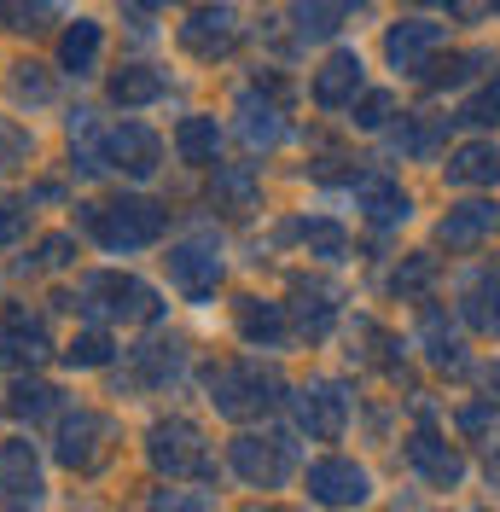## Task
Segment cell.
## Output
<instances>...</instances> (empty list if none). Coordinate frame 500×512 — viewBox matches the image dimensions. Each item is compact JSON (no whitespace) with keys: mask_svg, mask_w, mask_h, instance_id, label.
<instances>
[{"mask_svg":"<svg viewBox=\"0 0 500 512\" xmlns=\"http://www.w3.org/2000/svg\"><path fill=\"white\" fill-rule=\"evenodd\" d=\"M59 309H76V315L99 320V326H152L163 320V297H157L146 280L134 274H117V268H99V274H82L70 291L53 297Z\"/></svg>","mask_w":500,"mask_h":512,"instance_id":"cell-1","label":"cell"},{"mask_svg":"<svg viewBox=\"0 0 500 512\" xmlns=\"http://www.w3.org/2000/svg\"><path fill=\"white\" fill-rule=\"evenodd\" d=\"M76 222L88 227L105 251H146V245L163 239L169 210L152 204V198H111V204H82Z\"/></svg>","mask_w":500,"mask_h":512,"instance_id":"cell-2","label":"cell"},{"mask_svg":"<svg viewBox=\"0 0 500 512\" xmlns=\"http://www.w3.org/2000/svg\"><path fill=\"white\" fill-rule=\"evenodd\" d=\"M285 396V379L262 361H227L210 373V408L221 419H250V414H268L274 402Z\"/></svg>","mask_w":500,"mask_h":512,"instance_id":"cell-3","label":"cell"},{"mask_svg":"<svg viewBox=\"0 0 500 512\" xmlns=\"http://www.w3.org/2000/svg\"><path fill=\"white\" fill-rule=\"evenodd\" d=\"M146 460H152L157 478H216L210 443L192 419H157L146 431Z\"/></svg>","mask_w":500,"mask_h":512,"instance_id":"cell-4","label":"cell"},{"mask_svg":"<svg viewBox=\"0 0 500 512\" xmlns=\"http://www.w3.org/2000/svg\"><path fill=\"white\" fill-rule=\"evenodd\" d=\"M163 268H169V280H175L181 297H192V303L216 297V286H221V239L210 233V227H198V233H187V239L169 245Z\"/></svg>","mask_w":500,"mask_h":512,"instance_id":"cell-5","label":"cell"},{"mask_svg":"<svg viewBox=\"0 0 500 512\" xmlns=\"http://www.w3.org/2000/svg\"><path fill=\"white\" fill-rule=\"evenodd\" d=\"M117 443V425L94 408H76V414H59V437H53V454H59V466L70 472H94L99 460L111 454Z\"/></svg>","mask_w":500,"mask_h":512,"instance_id":"cell-6","label":"cell"},{"mask_svg":"<svg viewBox=\"0 0 500 512\" xmlns=\"http://www.w3.org/2000/svg\"><path fill=\"white\" fill-rule=\"evenodd\" d=\"M291 437H256V431H239L227 443V466L250 483V489H280L291 478Z\"/></svg>","mask_w":500,"mask_h":512,"instance_id":"cell-7","label":"cell"},{"mask_svg":"<svg viewBox=\"0 0 500 512\" xmlns=\"http://www.w3.org/2000/svg\"><path fill=\"white\" fill-rule=\"evenodd\" d=\"M303 495L314 507H361L373 495V478H367V466H355L344 454H326L303 472Z\"/></svg>","mask_w":500,"mask_h":512,"instance_id":"cell-8","label":"cell"},{"mask_svg":"<svg viewBox=\"0 0 500 512\" xmlns=\"http://www.w3.org/2000/svg\"><path fill=\"white\" fill-rule=\"evenodd\" d=\"M291 414H297V431H309L320 443H338L349 425V390L338 379H314L291 396Z\"/></svg>","mask_w":500,"mask_h":512,"instance_id":"cell-9","label":"cell"},{"mask_svg":"<svg viewBox=\"0 0 500 512\" xmlns=\"http://www.w3.org/2000/svg\"><path fill=\"white\" fill-rule=\"evenodd\" d=\"M181 47H187L192 59H204V64L227 59V53L239 47V12H233L227 0L192 6V12H187V24H181Z\"/></svg>","mask_w":500,"mask_h":512,"instance_id":"cell-10","label":"cell"},{"mask_svg":"<svg viewBox=\"0 0 500 512\" xmlns=\"http://www.w3.org/2000/svg\"><path fill=\"white\" fill-rule=\"evenodd\" d=\"M99 152H105L111 169H123V175H134V181H146V175H157V163H163V140H157L146 123H117V128L99 134Z\"/></svg>","mask_w":500,"mask_h":512,"instance_id":"cell-11","label":"cell"},{"mask_svg":"<svg viewBox=\"0 0 500 512\" xmlns=\"http://www.w3.org/2000/svg\"><path fill=\"white\" fill-rule=\"evenodd\" d=\"M53 355V338H47V320L24 309V303H6L0 309V361H12V367H24V361H47Z\"/></svg>","mask_w":500,"mask_h":512,"instance_id":"cell-12","label":"cell"},{"mask_svg":"<svg viewBox=\"0 0 500 512\" xmlns=\"http://www.w3.org/2000/svg\"><path fill=\"white\" fill-rule=\"evenodd\" d=\"M47 495V478H41V460H35V443L24 437H12V443H0V501H12V507H30Z\"/></svg>","mask_w":500,"mask_h":512,"instance_id":"cell-13","label":"cell"},{"mask_svg":"<svg viewBox=\"0 0 500 512\" xmlns=\"http://www.w3.org/2000/svg\"><path fill=\"white\" fill-rule=\"evenodd\" d=\"M285 315H291V332H297V338L320 344V338L332 332V320H338V291L326 286V280H297Z\"/></svg>","mask_w":500,"mask_h":512,"instance_id":"cell-14","label":"cell"},{"mask_svg":"<svg viewBox=\"0 0 500 512\" xmlns=\"http://www.w3.org/2000/svg\"><path fill=\"white\" fill-rule=\"evenodd\" d=\"M407 466L431 483V489H454V483L466 478L460 448L448 443V437H437V431H413V437H407Z\"/></svg>","mask_w":500,"mask_h":512,"instance_id":"cell-15","label":"cell"},{"mask_svg":"<svg viewBox=\"0 0 500 512\" xmlns=\"http://www.w3.org/2000/svg\"><path fill=\"white\" fill-rule=\"evenodd\" d=\"M239 338H245L250 350H280L285 338H291V315H285V303H268V297H239Z\"/></svg>","mask_w":500,"mask_h":512,"instance_id":"cell-16","label":"cell"},{"mask_svg":"<svg viewBox=\"0 0 500 512\" xmlns=\"http://www.w3.org/2000/svg\"><path fill=\"white\" fill-rule=\"evenodd\" d=\"M437 47H442V24H431V18L390 24V35H384V53H390L396 70H425V59H431Z\"/></svg>","mask_w":500,"mask_h":512,"instance_id":"cell-17","label":"cell"},{"mask_svg":"<svg viewBox=\"0 0 500 512\" xmlns=\"http://www.w3.org/2000/svg\"><path fill=\"white\" fill-rule=\"evenodd\" d=\"M355 99H361V59L355 53H332L314 70V105L320 111H344Z\"/></svg>","mask_w":500,"mask_h":512,"instance_id":"cell-18","label":"cell"},{"mask_svg":"<svg viewBox=\"0 0 500 512\" xmlns=\"http://www.w3.org/2000/svg\"><path fill=\"white\" fill-rule=\"evenodd\" d=\"M233 117H239V140H245L250 152H274V146L285 140V117H280V105L256 99V88H245V94H239Z\"/></svg>","mask_w":500,"mask_h":512,"instance_id":"cell-19","label":"cell"},{"mask_svg":"<svg viewBox=\"0 0 500 512\" xmlns=\"http://www.w3.org/2000/svg\"><path fill=\"white\" fill-rule=\"evenodd\" d=\"M500 233V204H460V210H448L437 227V239L448 251H466V245H483V239H495Z\"/></svg>","mask_w":500,"mask_h":512,"instance_id":"cell-20","label":"cell"},{"mask_svg":"<svg viewBox=\"0 0 500 512\" xmlns=\"http://www.w3.org/2000/svg\"><path fill=\"white\" fill-rule=\"evenodd\" d=\"M181 367H187V344H181V338H152V344L134 350V384H146V390L175 384Z\"/></svg>","mask_w":500,"mask_h":512,"instance_id":"cell-21","label":"cell"},{"mask_svg":"<svg viewBox=\"0 0 500 512\" xmlns=\"http://www.w3.org/2000/svg\"><path fill=\"white\" fill-rule=\"evenodd\" d=\"M256 198H262V181H256L250 163H216V181H210V204L216 210L245 216V210H256Z\"/></svg>","mask_w":500,"mask_h":512,"instance_id":"cell-22","label":"cell"},{"mask_svg":"<svg viewBox=\"0 0 500 512\" xmlns=\"http://www.w3.org/2000/svg\"><path fill=\"white\" fill-rule=\"evenodd\" d=\"M99 53H105V30H99L94 18H76V24L59 35V64L70 76H94Z\"/></svg>","mask_w":500,"mask_h":512,"instance_id":"cell-23","label":"cell"},{"mask_svg":"<svg viewBox=\"0 0 500 512\" xmlns=\"http://www.w3.org/2000/svg\"><path fill=\"white\" fill-rule=\"evenodd\" d=\"M448 181L454 187H495L500 181V146L495 140H471L448 158Z\"/></svg>","mask_w":500,"mask_h":512,"instance_id":"cell-24","label":"cell"},{"mask_svg":"<svg viewBox=\"0 0 500 512\" xmlns=\"http://www.w3.org/2000/svg\"><path fill=\"white\" fill-rule=\"evenodd\" d=\"M163 88H169V76H163V70H152V64H123V70L111 76V105L140 111V105L163 99Z\"/></svg>","mask_w":500,"mask_h":512,"instance_id":"cell-25","label":"cell"},{"mask_svg":"<svg viewBox=\"0 0 500 512\" xmlns=\"http://www.w3.org/2000/svg\"><path fill=\"white\" fill-rule=\"evenodd\" d=\"M355 204H361V210H367L378 227L407 222V210H413V204H407V192L396 187V181H384V175H367V181L355 187Z\"/></svg>","mask_w":500,"mask_h":512,"instance_id":"cell-26","label":"cell"},{"mask_svg":"<svg viewBox=\"0 0 500 512\" xmlns=\"http://www.w3.org/2000/svg\"><path fill=\"white\" fill-rule=\"evenodd\" d=\"M216 152H221V123L216 117H204V111L181 117V128H175V158L181 163H216Z\"/></svg>","mask_w":500,"mask_h":512,"instance_id":"cell-27","label":"cell"},{"mask_svg":"<svg viewBox=\"0 0 500 512\" xmlns=\"http://www.w3.org/2000/svg\"><path fill=\"white\" fill-rule=\"evenodd\" d=\"M349 6H355V0H297V6H291L297 35H303V41H326V35L349 18Z\"/></svg>","mask_w":500,"mask_h":512,"instance_id":"cell-28","label":"cell"},{"mask_svg":"<svg viewBox=\"0 0 500 512\" xmlns=\"http://www.w3.org/2000/svg\"><path fill=\"white\" fill-rule=\"evenodd\" d=\"M59 384H41V379H18L12 384V396H6V414L12 419H47V414H59Z\"/></svg>","mask_w":500,"mask_h":512,"instance_id":"cell-29","label":"cell"},{"mask_svg":"<svg viewBox=\"0 0 500 512\" xmlns=\"http://www.w3.org/2000/svg\"><path fill=\"white\" fill-rule=\"evenodd\" d=\"M297 239H303L309 256H320V262H338V256L349 251V233L338 222H326V216H303V222H297Z\"/></svg>","mask_w":500,"mask_h":512,"instance_id":"cell-30","label":"cell"},{"mask_svg":"<svg viewBox=\"0 0 500 512\" xmlns=\"http://www.w3.org/2000/svg\"><path fill=\"white\" fill-rule=\"evenodd\" d=\"M466 320L477 326V332H500V280H471L466 291Z\"/></svg>","mask_w":500,"mask_h":512,"instance_id":"cell-31","label":"cell"},{"mask_svg":"<svg viewBox=\"0 0 500 512\" xmlns=\"http://www.w3.org/2000/svg\"><path fill=\"white\" fill-rule=\"evenodd\" d=\"M6 94H12V105H47L53 99V82H47V70L41 64H12V76H6Z\"/></svg>","mask_w":500,"mask_h":512,"instance_id":"cell-32","label":"cell"},{"mask_svg":"<svg viewBox=\"0 0 500 512\" xmlns=\"http://www.w3.org/2000/svg\"><path fill=\"white\" fill-rule=\"evenodd\" d=\"M117 355V344H111V332H76L70 344H64V367H105Z\"/></svg>","mask_w":500,"mask_h":512,"instance_id":"cell-33","label":"cell"},{"mask_svg":"<svg viewBox=\"0 0 500 512\" xmlns=\"http://www.w3.org/2000/svg\"><path fill=\"white\" fill-rule=\"evenodd\" d=\"M146 512H216V495L210 489H152Z\"/></svg>","mask_w":500,"mask_h":512,"instance_id":"cell-34","label":"cell"},{"mask_svg":"<svg viewBox=\"0 0 500 512\" xmlns=\"http://www.w3.org/2000/svg\"><path fill=\"white\" fill-rule=\"evenodd\" d=\"M47 18H53V0H0V24H6V30H41V24H47Z\"/></svg>","mask_w":500,"mask_h":512,"instance_id":"cell-35","label":"cell"},{"mask_svg":"<svg viewBox=\"0 0 500 512\" xmlns=\"http://www.w3.org/2000/svg\"><path fill=\"white\" fill-rule=\"evenodd\" d=\"M425 355L437 367H460V338L442 326V315H425Z\"/></svg>","mask_w":500,"mask_h":512,"instance_id":"cell-36","label":"cell"},{"mask_svg":"<svg viewBox=\"0 0 500 512\" xmlns=\"http://www.w3.org/2000/svg\"><path fill=\"white\" fill-rule=\"evenodd\" d=\"M70 262H76V239H70V233H47L24 268H70Z\"/></svg>","mask_w":500,"mask_h":512,"instance_id":"cell-37","label":"cell"},{"mask_svg":"<svg viewBox=\"0 0 500 512\" xmlns=\"http://www.w3.org/2000/svg\"><path fill=\"white\" fill-rule=\"evenodd\" d=\"M30 233V198H0V245H18Z\"/></svg>","mask_w":500,"mask_h":512,"instance_id":"cell-38","label":"cell"},{"mask_svg":"<svg viewBox=\"0 0 500 512\" xmlns=\"http://www.w3.org/2000/svg\"><path fill=\"white\" fill-rule=\"evenodd\" d=\"M30 146H35V140L18 123H0V175H6V169H18V163L30 158Z\"/></svg>","mask_w":500,"mask_h":512,"instance_id":"cell-39","label":"cell"},{"mask_svg":"<svg viewBox=\"0 0 500 512\" xmlns=\"http://www.w3.org/2000/svg\"><path fill=\"white\" fill-rule=\"evenodd\" d=\"M460 123H477V128L500 123V82H489L477 99H466V105H460Z\"/></svg>","mask_w":500,"mask_h":512,"instance_id":"cell-40","label":"cell"},{"mask_svg":"<svg viewBox=\"0 0 500 512\" xmlns=\"http://www.w3.org/2000/svg\"><path fill=\"white\" fill-rule=\"evenodd\" d=\"M355 123L361 128H384L390 123V94H367L361 99V111H355Z\"/></svg>","mask_w":500,"mask_h":512,"instance_id":"cell-41","label":"cell"},{"mask_svg":"<svg viewBox=\"0 0 500 512\" xmlns=\"http://www.w3.org/2000/svg\"><path fill=\"white\" fill-rule=\"evenodd\" d=\"M425 280H431V256H413L407 268H396V280H390V286H396V291H419Z\"/></svg>","mask_w":500,"mask_h":512,"instance_id":"cell-42","label":"cell"},{"mask_svg":"<svg viewBox=\"0 0 500 512\" xmlns=\"http://www.w3.org/2000/svg\"><path fill=\"white\" fill-rule=\"evenodd\" d=\"M163 6H169V0H123V12L134 18V24H152V18L163 12Z\"/></svg>","mask_w":500,"mask_h":512,"instance_id":"cell-43","label":"cell"},{"mask_svg":"<svg viewBox=\"0 0 500 512\" xmlns=\"http://www.w3.org/2000/svg\"><path fill=\"white\" fill-rule=\"evenodd\" d=\"M483 384H489V390H495V384H500V367H483Z\"/></svg>","mask_w":500,"mask_h":512,"instance_id":"cell-44","label":"cell"},{"mask_svg":"<svg viewBox=\"0 0 500 512\" xmlns=\"http://www.w3.org/2000/svg\"><path fill=\"white\" fill-rule=\"evenodd\" d=\"M495 6H500V0H495Z\"/></svg>","mask_w":500,"mask_h":512,"instance_id":"cell-45","label":"cell"}]
</instances>
